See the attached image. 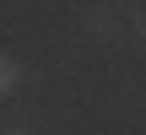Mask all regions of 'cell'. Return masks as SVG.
Returning <instances> with one entry per match:
<instances>
[{"instance_id":"1","label":"cell","mask_w":146,"mask_h":135,"mask_svg":"<svg viewBox=\"0 0 146 135\" xmlns=\"http://www.w3.org/2000/svg\"><path fill=\"white\" fill-rule=\"evenodd\" d=\"M16 81H22V65H16L11 54H0V97H11V92H16Z\"/></svg>"},{"instance_id":"2","label":"cell","mask_w":146,"mask_h":135,"mask_svg":"<svg viewBox=\"0 0 146 135\" xmlns=\"http://www.w3.org/2000/svg\"><path fill=\"white\" fill-rule=\"evenodd\" d=\"M87 27H92L98 38H114V32H119V22H114V11H92V16H87Z\"/></svg>"}]
</instances>
